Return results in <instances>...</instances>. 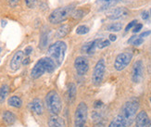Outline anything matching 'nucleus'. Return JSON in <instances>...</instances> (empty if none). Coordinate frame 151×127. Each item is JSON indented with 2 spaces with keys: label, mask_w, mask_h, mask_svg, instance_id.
<instances>
[{
  "label": "nucleus",
  "mask_w": 151,
  "mask_h": 127,
  "mask_svg": "<svg viewBox=\"0 0 151 127\" xmlns=\"http://www.w3.org/2000/svg\"><path fill=\"white\" fill-rule=\"evenodd\" d=\"M57 68V65L54 62V61L49 57H45L40 58L35 63V67L32 69L31 76L34 79L40 78L45 72H53L55 69Z\"/></svg>",
  "instance_id": "obj_1"
},
{
  "label": "nucleus",
  "mask_w": 151,
  "mask_h": 127,
  "mask_svg": "<svg viewBox=\"0 0 151 127\" xmlns=\"http://www.w3.org/2000/svg\"><path fill=\"white\" fill-rule=\"evenodd\" d=\"M67 49V45L63 41H58L52 44L48 48V56L54 61L57 67L60 66L64 61L65 52Z\"/></svg>",
  "instance_id": "obj_2"
},
{
  "label": "nucleus",
  "mask_w": 151,
  "mask_h": 127,
  "mask_svg": "<svg viewBox=\"0 0 151 127\" xmlns=\"http://www.w3.org/2000/svg\"><path fill=\"white\" fill-rule=\"evenodd\" d=\"M74 10V6L73 5H68L65 6H61V8L56 9L51 12V14L48 17V21L52 24H58L63 22L73 14Z\"/></svg>",
  "instance_id": "obj_3"
},
{
  "label": "nucleus",
  "mask_w": 151,
  "mask_h": 127,
  "mask_svg": "<svg viewBox=\"0 0 151 127\" xmlns=\"http://www.w3.org/2000/svg\"><path fill=\"white\" fill-rule=\"evenodd\" d=\"M138 108H139V100L134 97L128 100L124 104L122 111V116L125 120L127 126L132 124L133 122L135 120V115Z\"/></svg>",
  "instance_id": "obj_4"
},
{
  "label": "nucleus",
  "mask_w": 151,
  "mask_h": 127,
  "mask_svg": "<svg viewBox=\"0 0 151 127\" xmlns=\"http://www.w3.org/2000/svg\"><path fill=\"white\" fill-rule=\"evenodd\" d=\"M45 103L48 110L53 115H58V113L61 111L62 109V103L60 95L58 94L56 91H50L47 93V97H45Z\"/></svg>",
  "instance_id": "obj_5"
},
{
  "label": "nucleus",
  "mask_w": 151,
  "mask_h": 127,
  "mask_svg": "<svg viewBox=\"0 0 151 127\" xmlns=\"http://www.w3.org/2000/svg\"><path fill=\"white\" fill-rule=\"evenodd\" d=\"M88 116L87 105L81 102L77 106L74 114V127H85Z\"/></svg>",
  "instance_id": "obj_6"
},
{
  "label": "nucleus",
  "mask_w": 151,
  "mask_h": 127,
  "mask_svg": "<svg viewBox=\"0 0 151 127\" xmlns=\"http://www.w3.org/2000/svg\"><path fill=\"white\" fill-rule=\"evenodd\" d=\"M105 71H106V64H105L104 59L101 58L96 62L93 71V75H92V82L95 85H99L101 84L105 74Z\"/></svg>",
  "instance_id": "obj_7"
},
{
  "label": "nucleus",
  "mask_w": 151,
  "mask_h": 127,
  "mask_svg": "<svg viewBox=\"0 0 151 127\" xmlns=\"http://www.w3.org/2000/svg\"><path fill=\"white\" fill-rule=\"evenodd\" d=\"M133 58V54L131 52H123L121 53L117 57L114 62V68L117 71H122L130 64Z\"/></svg>",
  "instance_id": "obj_8"
},
{
  "label": "nucleus",
  "mask_w": 151,
  "mask_h": 127,
  "mask_svg": "<svg viewBox=\"0 0 151 127\" xmlns=\"http://www.w3.org/2000/svg\"><path fill=\"white\" fill-rule=\"evenodd\" d=\"M143 73H144V65L142 61H136L133 66L132 70V80L135 84H138L141 82L143 78Z\"/></svg>",
  "instance_id": "obj_9"
},
{
  "label": "nucleus",
  "mask_w": 151,
  "mask_h": 127,
  "mask_svg": "<svg viewBox=\"0 0 151 127\" xmlns=\"http://www.w3.org/2000/svg\"><path fill=\"white\" fill-rule=\"evenodd\" d=\"M74 67L79 75H84L89 70V62L83 57H78L74 61Z\"/></svg>",
  "instance_id": "obj_10"
},
{
  "label": "nucleus",
  "mask_w": 151,
  "mask_h": 127,
  "mask_svg": "<svg viewBox=\"0 0 151 127\" xmlns=\"http://www.w3.org/2000/svg\"><path fill=\"white\" fill-rule=\"evenodd\" d=\"M136 127H151V123L146 111H140L135 117Z\"/></svg>",
  "instance_id": "obj_11"
},
{
  "label": "nucleus",
  "mask_w": 151,
  "mask_h": 127,
  "mask_svg": "<svg viewBox=\"0 0 151 127\" xmlns=\"http://www.w3.org/2000/svg\"><path fill=\"white\" fill-rule=\"evenodd\" d=\"M23 57H24V52L22 50L17 51L14 56L12 57L10 61V69L12 71H17L19 67H21L22 61H23Z\"/></svg>",
  "instance_id": "obj_12"
},
{
  "label": "nucleus",
  "mask_w": 151,
  "mask_h": 127,
  "mask_svg": "<svg viewBox=\"0 0 151 127\" xmlns=\"http://www.w3.org/2000/svg\"><path fill=\"white\" fill-rule=\"evenodd\" d=\"M128 14V10L124 8H117L114 9L112 11H111L109 14L108 15V18L110 19H118L125 17Z\"/></svg>",
  "instance_id": "obj_13"
},
{
  "label": "nucleus",
  "mask_w": 151,
  "mask_h": 127,
  "mask_svg": "<svg viewBox=\"0 0 151 127\" xmlns=\"http://www.w3.org/2000/svg\"><path fill=\"white\" fill-rule=\"evenodd\" d=\"M30 109L31 110L35 113V114L40 115L43 113V103L40 99L35 98L30 103Z\"/></svg>",
  "instance_id": "obj_14"
},
{
  "label": "nucleus",
  "mask_w": 151,
  "mask_h": 127,
  "mask_svg": "<svg viewBox=\"0 0 151 127\" xmlns=\"http://www.w3.org/2000/svg\"><path fill=\"white\" fill-rule=\"evenodd\" d=\"M48 126L49 127H66L64 120L61 117H58V115L51 116L48 120Z\"/></svg>",
  "instance_id": "obj_15"
},
{
  "label": "nucleus",
  "mask_w": 151,
  "mask_h": 127,
  "mask_svg": "<svg viewBox=\"0 0 151 127\" xmlns=\"http://www.w3.org/2000/svg\"><path fill=\"white\" fill-rule=\"evenodd\" d=\"M97 48V39L94 40V41H91V42H88L85 44L83 48H82V51L83 53H86V54H93L96 51V48Z\"/></svg>",
  "instance_id": "obj_16"
},
{
  "label": "nucleus",
  "mask_w": 151,
  "mask_h": 127,
  "mask_svg": "<svg viewBox=\"0 0 151 127\" xmlns=\"http://www.w3.org/2000/svg\"><path fill=\"white\" fill-rule=\"evenodd\" d=\"M109 127H127V124L122 114H119L111 121Z\"/></svg>",
  "instance_id": "obj_17"
},
{
  "label": "nucleus",
  "mask_w": 151,
  "mask_h": 127,
  "mask_svg": "<svg viewBox=\"0 0 151 127\" xmlns=\"http://www.w3.org/2000/svg\"><path fill=\"white\" fill-rule=\"evenodd\" d=\"M76 97V86L74 84H70L68 85V91H67V99L69 102H73Z\"/></svg>",
  "instance_id": "obj_18"
},
{
  "label": "nucleus",
  "mask_w": 151,
  "mask_h": 127,
  "mask_svg": "<svg viewBox=\"0 0 151 127\" xmlns=\"http://www.w3.org/2000/svg\"><path fill=\"white\" fill-rule=\"evenodd\" d=\"M3 120L6 124H13L16 122V116L12 112L6 110L3 113Z\"/></svg>",
  "instance_id": "obj_19"
},
{
  "label": "nucleus",
  "mask_w": 151,
  "mask_h": 127,
  "mask_svg": "<svg viewBox=\"0 0 151 127\" xmlns=\"http://www.w3.org/2000/svg\"><path fill=\"white\" fill-rule=\"evenodd\" d=\"M70 25H68V24H64V25L60 26V27L58 29V31H57V32H56V35H57L58 38L64 37L65 35H67L68 33L70 32Z\"/></svg>",
  "instance_id": "obj_20"
},
{
  "label": "nucleus",
  "mask_w": 151,
  "mask_h": 127,
  "mask_svg": "<svg viewBox=\"0 0 151 127\" xmlns=\"http://www.w3.org/2000/svg\"><path fill=\"white\" fill-rule=\"evenodd\" d=\"M8 103L9 106L11 107H14V108H21L22 105V99L19 98V97L17 96H13V97H10L8 100Z\"/></svg>",
  "instance_id": "obj_21"
},
{
  "label": "nucleus",
  "mask_w": 151,
  "mask_h": 127,
  "mask_svg": "<svg viewBox=\"0 0 151 127\" xmlns=\"http://www.w3.org/2000/svg\"><path fill=\"white\" fill-rule=\"evenodd\" d=\"M9 87L6 84H4L0 87V103L5 101L6 97L9 95Z\"/></svg>",
  "instance_id": "obj_22"
},
{
  "label": "nucleus",
  "mask_w": 151,
  "mask_h": 127,
  "mask_svg": "<svg viewBox=\"0 0 151 127\" xmlns=\"http://www.w3.org/2000/svg\"><path fill=\"white\" fill-rule=\"evenodd\" d=\"M121 0H97V2L99 3L104 8H109L116 5L117 3H119Z\"/></svg>",
  "instance_id": "obj_23"
},
{
  "label": "nucleus",
  "mask_w": 151,
  "mask_h": 127,
  "mask_svg": "<svg viewBox=\"0 0 151 127\" xmlns=\"http://www.w3.org/2000/svg\"><path fill=\"white\" fill-rule=\"evenodd\" d=\"M122 23H121V22L111 23L107 27L108 31H109V32H119L122 30Z\"/></svg>",
  "instance_id": "obj_24"
},
{
  "label": "nucleus",
  "mask_w": 151,
  "mask_h": 127,
  "mask_svg": "<svg viewBox=\"0 0 151 127\" xmlns=\"http://www.w3.org/2000/svg\"><path fill=\"white\" fill-rule=\"evenodd\" d=\"M110 45V41L109 39H103V38H100V39H97V48H105L109 46Z\"/></svg>",
  "instance_id": "obj_25"
},
{
  "label": "nucleus",
  "mask_w": 151,
  "mask_h": 127,
  "mask_svg": "<svg viewBox=\"0 0 151 127\" xmlns=\"http://www.w3.org/2000/svg\"><path fill=\"white\" fill-rule=\"evenodd\" d=\"M88 32H89V28L85 25H80V26H78L76 29V32L78 35H85V33H87Z\"/></svg>",
  "instance_id": "obj_26"
},
{
  "label": "nucleus",
  "mask_w": 151,
  "mask_h": 127,
  "mask_svg": "<svg viewBox=\"0 0 151 127\" xmlns=\"http://www.w3.org/2000/svg\"><path fill=\"white\" fill-rule=\"evenodd\" d=\"M47 42H48V37H47V33H43L42 36H41V40H40V46L41 48H45V46L47 45Z\"/></svg>",
  "instance_id": "obj_27"
},
{
  "label": "nucleus",
  "mask_w": 151,
  "mask_h": 127,
  "mask_svg": "<svg viewBox=\"0 0 151 127\" xmlns=\"http://www.w3.org/2000/svg\"><path fill=\"white\" fill-rule=\"evenodd\" d=\"M24 2L26 4V6H28L30 9H34L35 5H36V2L37 0H24Z\"/></svg>",
  "instance_id": "obj_28"
},
{
  "label": "nucleus",
  "mask_w": 151,
  "mask_h": 127,
  "mask_svg": "<svg viewBox=\"0 0 151 127\" xmlns=\"http://www.w3.org/2000/svg\"><path fill=\"white\" fill-rule=\"evenodd\" d=\"M71 16L74 19H81L82 17H83V12L82 10H76L71 14Z\"/></svg>",
  "instance_id": "obj_29"
},
{
  "label": "nucleus",
  "mask_w": 151,
  "mask_h": 127,
  "mask_svg": "<svg viewBox=\"0 0 151 127\" xmlns=\"http://www.w3.org/2000/svg\"><path fill=\"white\" fill-rule=\"evenodd\" d=\"M143 28V24L142 23H136L135 25H134V27L133 28V32H134V33H136V32H140V30Z\"/></svg>",
  "instance_id": "obj_30"
},
{
  "label": "nucleus",
  "mask_w": 151,
  "mask_h": 127,
  "mask_svg": "<svg viewBox=\"0 0 151 127\" xmlns=\"http://www.w3.org/2000/svg\"><path fill=\"white\" fill-rule=\"evenodd\" d=\"M136 22H137V21L136 19H134V21H132L127 26H126V28H125V32H128L130 29H132V28H134V25L136 24Z\"/></svg>",
  "instance_id": "obj_31"
},
{
  "label": "nucleus",
  "mask_w": 151,
  "mask_h": 127,
  "mask_svg": "<svg viewBox=\"0 0 151 127\" xmlns=\"http://www.w3.org/2000/svg\"><path fill=\"white\" fill-rule=\"evenodd\" d=\"M143 42H144V39H143V38H141V37H137V38L134 40V41L133 42V45H135V46H138V45H142Z\"/></svg>",
  "instance_id": "obj_32"
},
{
  "label": "nucleus",
  "mask_w": 151,
  "mask_h": 127,
  "mask_svg": "<svg viewBox=\"0 0 151 127\" xmlns=\"http://www.w3.org/2000/svg\"><path fill=\"white\" fill-rule=\"evenodd\" d=\"M8 3L11 8H15V6L19 3V0H8Z\"/></svg>",
  "instance_id": "obj_33"
},
{
  "label": "nucleus",
  "mask_w": 151,
  "mask_h": 127,
  "mask_svg": "<svg viewBox=\"0 0 151 127\" xmlns=\"http://www.w3.org/2000/svg\"><path fill=\"white\" fill-rule=\"evenodd\" d=\"M149 13H148V11H147V10H145V11H143L142 12V14H141V17H142V19H144V21H147V19H149Z\"/></svg>",
  "instance_id": "obj_34"
},
{
  "label": "nucleus",
  "mask_w": 151,
  "mask_h": 127,
  "mask_svg": "<svg viewBox=\"0 0 151 127\" xmlns=\"http://www.w3.org/2000/svg\"><path fill=\"white\" fill-rule=\"evenodd\" d=\"M32 52V46H27V48H26L25 50H24L25 55H27V56H29Z\"/></svg>",
  "instance_id": "obj_35"
},
{
  "label": "nucleus",
  "mask_w": 151,
  "mask_h": 127,
  "mask_svg": "<svg viewBox=\"0 0 151 127\" xmlns=\"http://www.w3.org/2000/svg\"><path fill=\"white\" fill-rule=\"evenodd\" d=\"M149 35H151V31H147V32H142L141 35H140V36H139V37H141V38H144V37H147V36H148Z\"/></svg>",
  "instance_id": "obj_36"
},
{
  "label": "nucleus",
  "mask_w": 151,
  "mask_h": 127,
  "mask_svg": "<svg viewBox=\"0 0 151 127\" xmlns=\"http://www.w3.org/2000/svg\"><path fill=\"white\" fill-rule=\"evenodd\" d=\"M109 41H111V42H114V41H116V39H117V36L115 35H109Z\"/></svg>",
  "instance_id": "obj_37"
},
{
  "label": "nucleus",
  "mask_w": 151,
  "mask_h": 127,
  "mask_svg": "<svg viewBox=\"0 0 151 127\" xmlns=\"http://www.w3.org/2000/svg\"><path fill=\"white\" fill-rule=\"evenodd\" d=\"M137 37H138V36H136V35H134V36H132V37H131V38L128 40V43H129V44H130V43H133V42L134 41V40H135Z\"/></svg>",
  "instance_id": "obj_38"
},
{
  "label": "nucleus",
  "mask_w": 151,
  "mask_h": 127,
  "mask_svg": "<svg viewBox=\"0 0 151 127\" xmlns=\"http://www.w3.org/2000/svg\"><path fill=\"white\" fill-rule=\"evenodd\" d=\"M29 62H30V58H26L25 59H23V61H22V63H23L24 65L29 64Z\"/></svg>",
  "instance_id": "obj_39"
},
{
  "label": "nucleus",
  "mask_w": 151,
  "mask_h": 127,
  "mask_svg": "<svg viewBox=\"0 0 151 127\" xmlns=\"http://www.w3.org/2000/svg\"><path fill=\"white\" fill-rule=\"evenodd\" d=\"M102 106V102H100V101H97V102H96V105H95V107H96V108H98V107H101Z\"/></svg>",
  "instance_id": "obj_40"
},
{
  "label": "nucleus",
  "mask_w": 151,
  "mask_h": 127,
  "mask_svg": "<svg viewBox=\"0 0 151 127\" xmlns=\"http://www.w3.org/2000/svg\"><path fill=\"white\" fill-rule=\"evenodd\" d=\"M6 21H2V26H5L6 25Z\"/></svg>",
  "instance_id": "obj_41"
},
{
  "label": "nucleus",
  "mask_w": 151,
  "mask_h": 127,
  "mask_svg": "<svg viewBox=\"0 0 151 127\" xmlns=\"http://www.w3.org/2000/svg\"><path fill=\"white\" fill-rule=\"evenodd\" d=\"M150 17H151V9H150Z\"/></svg>",
  "instance_id": "obj_42"
},
{
  "label": "nucleus",
  "mask_w": 151,
  "mask_h": 127,
  "mask_svg": "<svg viewBox=\"0 0 151 127\" xmlns=\"http://www.w3.org/2000/svg\"><path fill=\"white\" fill-rule=\"evenodd\" d=\"M0 53H1V48H0Z\"/></svg>",
  "instance_id": "obj_43"
},
{
  "label": "nucleus",
  "mask_w": 151,
  "mask_h": 127,
  "mask_svg": "<svg viewBox=\"0 0 151 127\" xmlns=\"http://www.w3.org/2000/svg\"><path fill=\"white\" fill-rule=\"evenodd\" d=\"M150 102H151V97H150Z\"/></svg>",
  "instance_id": "obj_44"
}]
</instances>
